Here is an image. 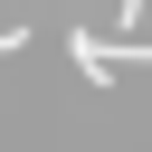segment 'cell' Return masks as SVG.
Masks as SVG:
<instances>
[{
  "label": "cell",
  "mask_w": 152,
  "mask_h": 152,
  "mask_svg": "<svg viewBox=\"0 0 152 152\" xmlns=\"http://www.w3.org/2000/svg\"><path fill=\"white\" fill-rule=\"evenodd\" d=\"M19 48H28V28H19V19H0V57H19Z\"/></svg>",
  "instance_id": "cell-2"
},
{
  "label": "cell",
  "mask_w": 152,
  "mask_h": 152,
  "mask_svg": "<svg viewBox=\"0 0 152 152\" xmlns=\"http://www.w3.org/2000/svg\"><path fill=\"white\" fill-rule=\"evenodd\" d=\"M66 57L86 66V86H114V48H104L95 28H76V38H66Z\"/></svg>",
  "instance_id": "cell-1"
}]
</instances>
